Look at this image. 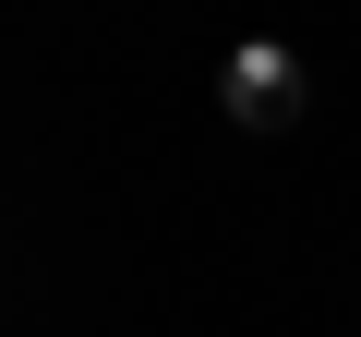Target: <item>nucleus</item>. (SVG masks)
Wrapping results in <instances>:
<instances>
[{"label":"nucleus","mask_w":361,"mask_h":337,"mask_svg":"<svg viewBox=\"0 0 361 337\" xmlns=\"http://www.w3.org/2000/svg\"><path fill=\"white\" fill-rule=\"evenodd\" d=\"M217 97H229V121L277 133V121H301V61H289L277 37H241V49H229V73H217Z\"/></svg>","instance_id":"1"}]
</instances>
